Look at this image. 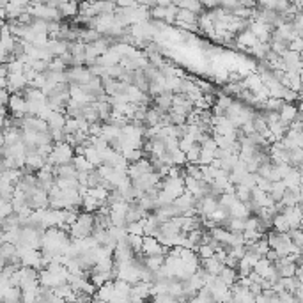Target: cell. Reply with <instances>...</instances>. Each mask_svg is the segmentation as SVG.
<instances>
[{
  "label": "cell",
  "instance_id": "6da1fadb",
  "mask_svg": "<svg viewBox=\"0 0 303 303\" xmlns=\"http://www.w3.org/2000/svg\"><path fill=\"white\" fill-rule=\"evenodd\" d=\"M172 99H174V93L165 89L163 93L154 96V107H158L161 112H170L172 110Z\"/></svg>",
  "mask_w": 303,
  "mask_h": 303
},
{
  "label": "cell",
  "instance_id": "7a4b0ae2",
  "mask_svg": "<svg viewBox=\"0 0 303 303\" xmlns=\"http://www.w3.org/2000/svg\"><path fill=\"white\" fill-rule=\"evenodd\" d=\"M298 112H300V108L294 105V103H289V101H286L282 105V108H280V121H282L284 124H291L294 121V119L298 117Z\"/></svg>",
  "mask_w": 303,
  "mask_h": 303
},
{
  "label": "cell",
  "instance_id": "3957f363",
  "mask_svg": "<svg viewBox=\"0 0 303 303\" xmlns=\"http://www.w3.org/2000/svg\"><path fill=\"white\" fill-rule=\"evenodd\" d=\"M218 278H220L222 282L225 284L227 287H232V286H234V284L239 280L236 268H231V266H227V264H223V268L220 270V273H218Z\"/></svg>",
  "mask_w": 303,
  "mask_h": 303
},
{
  "label": "cell",
  "instance_id": "277c9868",
  "mask_svg": "<svg viewBox=\"0 0 303 303\" xmlns=\"http://www.w3.org/2000/svg\"><path fill=\"white\" fill-rule=\"evenodd\" d=\"M201 264L211 273V275H218V273H220V270L223 268V262H222L220 259L216 257V254L213 257H206V259H201Z\"/></svg>",
  "mask_w": 303,
  "mask_h": 303
},
{
  "label": "cell",
  "instance_id": "5b68a950",
  "mask_svg": "<svg viewBox=\"0 0 303 303\" xmlns=\"http://www.w3.org/2000/svg\"><path fill=\"white\" fill-rule=\"evenodd\" d=\"M286 190H287V185H286V181L280 179V181H275L271 186V191H270V195H271V199L275 202L282 201L284 193H286Z\"/></svg>",
  "mask_w": 303,
  "mask_h": 303
},
{
  "label": "cell",
  "instance_id": "8992f818",
  "mask_svg": "<svg viewBox=\"0 0 303 303\" xmlns=\"http://www.w3.org/2000/svg\"><path fill=\"white\" fill-rule=\"evenodd\" d=\"M273 229L278 232H287L291 229V223H289L287 216L284 213H277L275 218H273Z\"/></svg>",
  "mask_w": 303,
  "mask_h": 303
},
{
  "label": "cell",
  "instance_id": "52a82bcc",
  "mask_svg": "<svg viewBox=\"0 0 303 303\" xmlns=\"http://www.w3.org/2000/svg\"><path fill=\"white\" fill-rule=\"evenodd\" d=\"M234 195L239 199L241 202H248L250 199H252V188L247 185H236L234 186Z\"/></svg>",
  "mask_w": 303,
  "mask_h": 303
}]
</instances>
